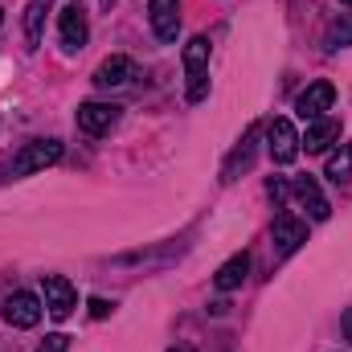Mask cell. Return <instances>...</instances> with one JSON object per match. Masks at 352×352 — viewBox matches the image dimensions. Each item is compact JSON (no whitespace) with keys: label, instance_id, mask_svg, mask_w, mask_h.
<instances>
[{"label":"cell","instance_id":"1","mask_svg":"<svg viewBox=\"0 0 352 352\" xmlns=\"http://www.w3.org/2000/svg\"><path fill=\"white\" fill-rule=\"evenodd\" d=\"M184 74H188V102L209 94V37H192L184 45Z\"/></svg>","mask_w":352,"mask_h":352},{"label":"cell","instance_id":"2","mask_svg":"<svg viewBox=\"0 0 352 352\" xmlns=\"http://www.w3.org/2000/svg\"><path fill=\"white\" fill-rule=\"evenodd\" d=\"M58 160H62V144H58V140H33V144H25V148L12 156L8 176L41 173V168H50V164H58Z\"/></svg>","mask_w":352,"mask_h":352},{"label":"cell","instance_id":"3","mask_svg":"<svg viewBox=\"0 0 352 352\" xmlns=\"http://www.w3.org/2000/svg\"><path fill=\"white\" fill-rule=\"evenodd\" d=\"M266 152H270L274 164H295V156H299V131H295L291 119H270V127H266Z\"/></svg>","mask_w":352,"mask_h":352},{"label":"cell","instance_id":"4","mask_svg":"<svg viewBox=\"0 0 352 352\" xmlns=\"http://www.w3.org/2000/svg\"><path fill=\"white\" fill-rule=\"evenodd\" d=\"M270 242H274V254H278V258L295 254V250L307 242V221H299L295 213H278L274 226H270Z\"/></svg>","mask_w":352,"mask_h":352},{"label":"cell","instance_id":"5","mask_svg":"<svg viewBox=\"0 0 352 352\" xmlns=\"http://www.w3.org/2000/svg\"><path fill=\"white\" fill-rule=\"evenodd\" d=\"M41 291H45V311H50L54 320H66V316L78 307V291H74V283L62 278V274H45V278H41Z\"/></svg>","mask_w":352,"mask_h":352},{"label":"cell","instance_id":"6","mask_svg":"<svg viewBox=\"0 0 352 352\" xmlns=\"http://www.w3.org/2000/svg\"><path fill=\"white\" fill-rule=\"evenodd\" d=\"M58 33H62V45H66V50H82V45H87L90 21H87L82 0H70V4L58 12Z\"/></svg>","mask_w":352,"mask_h":352},{"label":"cell","instance_id":"7","mask_svg":"<svg viewBox=\"0 0 352 352\" xmlns=\"http://www.w3.org/2000/svg\"><path fill=\"white\" fill-rule=\"evenodd\" d=\"M332 102H336V87L332 82H311L295 98V115L303 123H311V119H324V111H332Z\"/></svg>","mask_w":352,"mask_h":352},{"label":"cell","instance_id":"8","mask_svg":"<svg viewBox=\"0 0 352 352\" xmlns=\"http://www.w3.org/2000/svg\"><path fill=\"white\" fill-rule=\"evenodd\" d=\"M148 21L160 41H176L180 33V0H148Z\"/></svg>","mask_w":352,"mask_h":352},{"label":"cell","instance_id":"9","mask_svg":"<svg viewBox=\"0 0 352 352\" xmlns=\"http://www.w3.org/2000/svg\"><path fill=\"white\" fill-rule=\"evenodd\" d=\"M37 320H41V299H37V295L16 291V295L4 299V324H12V328H33Z\"/></svg>","mask_w":352,"mask_h":352},{"label":"cell","instance_id":"10","mask_svg":"<svg viewBox=\"0 0 352 352\" xmlns=\"http://www.w3.org/2000/svg\"><path fill=\"white\" fill-rule=\"evenodd\" d=\"M291 192L299 197V205L307 209V217H311V221H324V217L332 213V205H328V197L320 192V184H316L311 176H295V184H291Z\"/></svg>","mask_w":352,"mask_h":352},{"label":"cell","instance_id":"11","mask_svg":"<svg viewBox=\"0 0 352 352\" xmlns=\"http://www.w3.org/2000/svg\"><path fill=\"white\" fill-rule=\"evenodd\" d=\"M115 119H119V107H115V102H82V107H78V127H82L87 135L111 131Z\"/></svg>","mask_w":352,"mask_h":352},{"label":"cell","instance_id":"12","mask_svg":"<svg viewBox=\"0 0 352 352\" xmlns=\"http://www.w3.org/2000/svg\"><path fill=\"white\" fill-rule=\"evenodd\" d=\"M336 140H340V123H336V119H311V123H307V135L299 140V148H307L311 156H320V152H328Z\"/></svg>","mask_w":352,"mask_h":352},{"label":"cell","instance_id":"13","mask_svg":"<svg viewBox=\"0 0 352 352\" xmlns=\"http://www.w3.org/2000/svg\"><path fill=\"white\" fill-rule=\"evenodd\" d=\"M135 78V62L131 58H123V54H115V58H107L98 70H94V82L102 90H111V87H127Z\"/></svg>","mask_w":352,"mask_h":352},{"label":"cell","instance_id":"14","mask_svg":"<svg viewBox=\"0 0 352 352\" xmlns=\"http://www.w3.org/2000/svg\"><path fill=\"white\" fill-rule=\"evenodd\" d=\"M246 274H250V258L246 254H234L230 263H221V270L213 274V287L217 291H238L246 283Z\"/></svg>","mask_w":352,"mask_h":352},{"label":"cell","instance_id":"15","mask_svg":"<svg viewBox=\"0 0 352 352\" xmlns=\"http://www.w3.org/2000/svg\"><path fill=\"white\" fill-rule=\"evenodd\" d=\"M50 4H54V0H29V8H25V45H29V50L41 45V25H45Z\"/></svg>","mask_w":352,"mask_h":352},{"label":"cell","instance_id":"16","mask_svg":"<svg viewBox=\"0 0 352 352\" xmlns=\"http://www.w3.org/2000/svg\"><path fill=\"white\" fill-rule=\"evenodd\" d=\"M254 140H258V127H250V131L242 135V148H234V156L226 160V168H221V180H234V176H238V164H242V168L250 164V152H254Z\"/></svg>","mask_w":352,"mask_h":352},{"label":"cell","instance_id":"17","mask_svg":"<svg viewBox=\"0 0 352 352\" xmlns=\"http://www.w3.org/2000/svg\"><path fill=\"white\" fill-rule=\"evenodd\" d=\"M324 45H328V50H344V45H352V12H340V16L328 25Z\"/></svg>","mask_w":352,"mask_h":352},{"label":"cell","instance_id":"18","mask_svg":"<svg viewBox=\"0 0 352 352\" xmlns=\"http://www.w3.org/2000/svg\"><path fill=\"white\" fill-rule=\"evenodd\" d=\"M328 176H332L336 184H344V180H352V144H349V148H340V152H332V156H328Z\"/></svg>","mask_w":352,"mask_h":352},{"label":"cell","instance_id":"19","mask_svg":"<svg viewBox=\"0 0 352 352\" xmlns=\"http://www.w3.org/2000/svg\"><path fill=\"white\" fill-rule=\"evenodd\" d=\"M66 349H70V336L54 332V336H45V340H41V349H37V352H66Z\"/></svg>","mask_w":352,"mask_h":352},{"label":"cell","instance_id":"20","mask_svg":"<svg viewBox=\"0 0 352 352\" xmlns=\"http://www.w3.org/2000/svg\"><path fill=\"white\" fill-rule=\"evenodd\" d=\"M90 316H94V320H107V316H111V303H107V299H90Z\"/></svg>","mask_w":352,"mask_h":352},{"label":"cell","instance_id":"21","mask_svg":"<svg viewBox=\"0 0 352 352\" xmlns=\"http://www.w3.org/2000/svg\"><path fill=\"white\" fill-rule=\"evenodd\" d=\"M266 192H270L274 201H287V192H291V188H287L283 180H270V184H266Z\"/></svg>","mask_w":352,"mask_h":352},{"label":"cell","instance_id":"22","mask_svg":"<svg viewBox=\"0 0 352 352\" xmlns=\"http://www.w3.org/2000/svg\"><path fill=\"white\" fill-rule=\"evenodd\" d=\"M340 328H344V336H349V340H352V307H349V311H344V316H340Z\"/></svg>","mask_w":352,"mask_h":352},{"label":"cell","instance_id":"23","mask_svg":"<svg viewBox=\"0 0 352 352\" xmlns=\"http://www.w3.org/2000/svg\"><path fill=\"white\" fill-rule=\"evenodd\" d=\"M168 352H192V349H188V344H173Z\"/></svg>","mask_w":352,"mask_h":352},{"label":"cell","instance_id":"24","mask_svg":"<svg viewBox=\"0 0 352 352\" xmlns=\"http://www.w3.org/2000/svg\"><path fill=\"white\" fill-rule=\"evenodd\" d=\"M340 4H349V8H352V0H340Z\"/></svg>","mask_w":352,"mask_h":352},{"label":"cell","instance_id":"25","mask_svg":"<svg viewBox=\"0 0 352 352\" xmlns=\"http://www.w3.org/2000/svg\"><path fill=\"white\" fill-rule=\"evenodd\" d=\"M0 25H4V12H0Z\"/></svg>","mask_w":352,"mask_h":352},{"label":"cell","instance_id":"26","mask_svg":"<svg viewBox=\"0 0 352 352\" xmlns=\"http://www.w3.org/2000/svg\"><path fill=\"white\" fill-rule=\"evenodd\" d=\"M102 4H111V0H102Z\"/></svg>","mask_w":352,"mask_h":352}]
</instances>
